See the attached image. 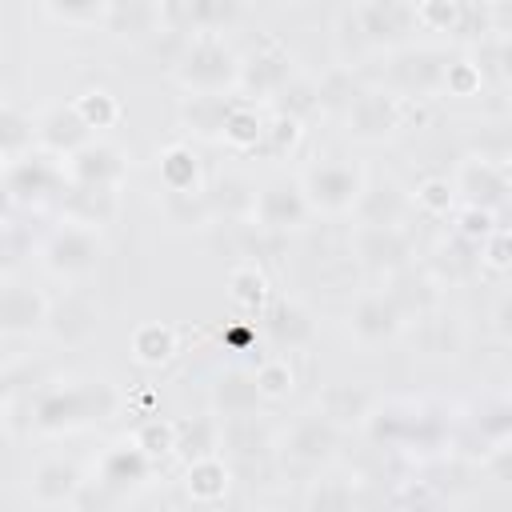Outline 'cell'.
<instances>
[{
    "mask_svg": "<svg viewBox=\"0 0 512 512\" xmlns=\"http://www.w3.org/2000/svg\"><path fill=\"white\" fill-rule=\"evenodd\" d=\"M124 408H128V396L120 384H112L108 376H84V380L44 384L28 404V420L44 436H64L88 424H108Z\"/></svg>",
    "mask_w": 512,
    "mask_h": 512,
    "instance_id": "1",
    "label": "cell"
},
{
    "mask_svg": "<svg viewBox=\"0 0 512 512\" xmlns=\"http://www.w3.org/2000/svg\"><path fill=\"white\" fill-rule=\"evenodd\" d=\"M240 52L224 36H188L172 60V76L188 96H236Z\"/></svg>",
    "mask_w": 512,
    "mask_h": 512,
    "instance_id": "2",
    "label": "cell"
},
{
    "mask_svg": "<svg viewBox=\"0 0 512 512\" xmlns=\"http://www.w3.org/2000/svg\"><path fill=\"white\" fill-rule=\"evenodd\" d=\"M100 260H104L100 228H88L76 220H60L40 244V268L60 284H80V280L96 276Z\"/></svg>",
    "mask_w": 512,
    "mask_h": 512,
    "instance_id": "3",
    "label": "cell"
},
{
    "mask_svg": "<svg viewBox=\"0 0 512 512\" xmlns=\"http://www.w3.org/2000/svg\"><path fill=\"white\" fill-rule=\"evenodd\" d=\"M416 116H420V100H400L384 84L356 88L352 100L344 104L348 136L360 140V144H380V140L396 136L400 128H408Z\"/></svg>",
    "mask_w": 512,
    "mask_h": 512,
    "instance_id": "4",
    "label": "cell"
},
{
    "mask_svg": "<svg viewBox=\"0 0 512 512\" xmlns=\"http://www.w3.org/2000/svg\"><path fill=\"white\" fill-rule=\"evenodd\" d=\"M312 216H352L368 176L360 164L344 160V156H328V160H316L308 164L300 176H296Z\"/></svg>",
    "mask_w": 512,
    "mask_h": 512,
    "instance_id": "5",
    "label": "cell"
},
{
    "mask_svg": "<svg viewBox=\"0 0 512 512\" xmlns=\"http://www.w3.org/2000/svg\"><path fill=\"white\" fill-rule=\"evenodd\" d=\"M340 28L352 32V40H360L368 52H396L416 32V20L412 4L404 0H360L340 12Z\"/></svg>",
    "mask_w": 512,
    "mask_h": 512,
    "instance_id": "6",
    "label": "cell"
},
{
    "mask_svg": "<svg viewBox=\"0 0 512 512\" xmlns=\"http://www.w3.org/2000/svg\"><path fill=\"white\" fill-rule=\"evenodd\" d=\"M292 76H296V68H292V52H288L280 40L264 36L252 52L240 56L236 100H248V104H256V100H276V96L292 84Z\"/></svg>",
    "mask_w": 512,
    "mask_h": 512,
    "instance_id": "7",
    "label": "cell"
},
{
    "mask_svg": "<svg viewBox=\"0 0 512 512\" xmlns=\"http://www.w3.org/2000/svg\"><path fill=\"white\" fill-rule=\"evenodd\" d=\"M308 220H312V208H308V200H304V192H300L296 180L276 176V180H264V184L252 192L248 224H252L256 232L288 236V232H300Z\"/></svg>",
    "mask_w": 512,
    "mask_h": 512,
    "instance_id": "8",
    "label": "cell"
},
{
    "mask_svg": "<svg viewBox=\"0 0 512 512\" xmlns=\"http://www.w3.org/2000/svg\"><path fill=\"white\" fill-rule=\"evenodd\" d=\"M348 252L360 268L376 272V276H396L404 268H412L416 260V240L404 228H384V224H352L348 232Z\"/></svg>",
    "mask_w": 512,
    "mask_h": 512,
    "instance_id": "9",
    "label": "cell"
},
{
    "mask_svg": "<svg viewBox=\"0 0 512 512\" xmlns=\"http://www.w3.org/2000/svg\"><path fill=\"white\" fill-rule=\"evenodd\" d=\"M404 328H408V316H404V308L392 300L388 288H372V292L356 296L352 308H348V336H352L360 348L392 344Z\"/></svg>",
    "mask_w": 512,
    "mask_h": 512,
    "instance_id": "10",
    "label": "cell"
},
{
    "mask_svg": "<svg viewBox=\"0 0 512 512\" xmlns=\"http://www.w3.org/2000/svg\"><path fill=\"white\" fill-rule=\"evenodd\" d=\"M448 180H452L460 204H472V208H484V212H496V216H500V208L508 204V192H512L504 160H492V156H480V152L464 156Z\"/></svg>",
    "mask_w": 512,
    "mask_h": 512,
    "instance_id": "11",
    "label": "cell"
},
{
    "mask_svg": "<svg viewBox=\"0 0 512 512\" xmlns=\"http://www.w3.org/2000/svg\"><path fill=\"white\" fill-rule=\"evenodd\" d=\"M60 172H64V188H124L128 160L116 144L88 140L84 148L60 160Z\"/></svg>",
    "mask_w": 512,
    "mask_h": 512,
    "instance_id": "12",
    "label": "cell"
},
{
    "mask_svg": "<svg viewBox=\"0 0 512 512\" xmlns=\"http://www.w3.org/2000/svg\"><path fill=\"white\" fill-rule=\"evenodd\" d=\"M48 296L24 276H0V336L28 340L48 324Z\"/></svg>",
    "mask_w": 512,
    "mask_h": 512,
    "instance_id": "13",
    "label": "cell"
},
{
    "mask_svg": "<svg viewBox=\"0 0 512 512\" xmlns=\"http://www.w3.org/2000/svg\"><path fill=\"white\" fill-rule=\"evenodd\" d=\"M4 192H8V200L20 204V208H40L44 200L64 196L60 160H52V156H44V152H28V156L12 160L8 172H4Z\"/></svg>",
    "mask_w": 512,
    "mask_h": 512,
    "instance_id": "14",
    "label": "cell"
},
{
    "mask_svg": "<svg viewBox=\"0 0 512 512\" xmlns=\"http://www.w3.org/2000/svg\"><path fill=\"white\" fill-rule=\"evenodd\" d=\"M276 448H280V456H284L288 464H296V468H320V464H328V460L336 456L340 432L312 408V412L296 416V420L284 428V436L276 440Z\"/></svg>",
    "mask_w": 512,
    "mask_h": 512,
    "instance_id": "15",
    "label": "cell"
},
{
    "mask_svg": "<svg viewBox=\"0 0 512 512\" xmlns=\"http://www.w3.org/2000/svg\"><path fill=\"white\" fill-rule=\"evenodd\" d=\"M260 332L268 336V344L276 348V356H292V352H308L320 336L316 312L304 300H276L264 308L260 316Z\"/></svg>",
    "mask_w": 512,
    "mask_h": 512,
    "instance_id": "16",
    "label": "cell"
},
{
    "mask_svg": "<svg viewBox=\"0 0 512 512\" xmlns=\"http://www.w3.org/2000/svg\"><path fill=\"white\" fill-rule=\"evenodd\" d=\"M84 488V472L68 456H44L28 472V500L36 508H64Z\"/></svg>",
    "mask_w": 512,
    "mask_h": 512,
    "instance_id": "17",
    "label": "cell"
},
{
    "mask_svg": "<svg viewBox=\"0 0 512 512\" xmlns=\"http://www.w3.org/2000/svg\"><path fill=\"white\" fill-rule=\"evenodd\" d=\"M152 472H156V464H152L148 456H140V452L128 444V436H124V440H116V444H108V448L100 452L92 480H96V484H104L112 496H120V500H124L128 492L144 488V484L152 480Z\"/></svg>",
    "mask_w": 512,
    "mask_h": 512,
    "instance_id": "18",
    "label": "cell"
},
{
    "mask_svg": "<svg viewBox=\"0 0 512 512\" xmlns=\"http://www.w3.org/2000/svg\"><path fill=\"white\" fill-rule=\"evenodd\" d=\"M264 404H260V392H256V380H252V368L244 364H232L224 372L212 376L208 384V416L212 420H236V416H256Z\"/></svg>",
    "mask_w": 512,
    "mask_h": 512,
    "instance_id": "19",
    "label": "cell"
},
{
    "mask_svg": "<svg viewBox=\"0 0 512 512\" xmlns=\"http://www.w3.org/2000/svg\"><path fill=\"white\" fill-rule=\"evenodd\" d=\"M96 328H100V312H96V304H92L84 292H64L60 300L48 304V324H44V332H48L56 344L80 348V344H88V340L96 336Z\"/></svg>",
    "mask_w": 512,
    "mask_h": 512,
    "instance_id": "20",
    "label": "cell"
},
{
    "mask_svg": "<svg viewBox=\"0 0 512 512\" xmlns=\"http://www.w3.org/2000/svg\"><path fill=\"white\" fill-rule=\"evenodd\" d=\"M88 140H96L72 112V104H56L48 112L36 116V152L52 156V160H64L72 156L76 148H84Z\"/></svg>",
    "mask_w": 512,
    "mask_h": 512,
    "instance_id": "21",
    "label": "cell"
},
{
    "mask_svg": "<svg viewBox=\"0 0 512 512\" xmlns=\"http://www.w3.org/2000/svg\"><path fill=\"white\" fill-rule=\"evenodd\" d=\"M156 176L164 196H204V168L188 140H172L156 156Z\"/></svg>",
    "mask_w": 512,
    "mask_h": 512,
    "instance_id": "22",
    "label": "cell"
},
{
    "mask_svg": "<svg viewBox=\"0 0 512 512\" xmlns=\"http://www.w3.org/2000/svg\"><path fill=\"white\" fill-rule=\"evenodd\" d=\"M412 212V200L408 192L396 184V180H368L356 208H352V220L356 224H384V228H404Z\"/></svg>",
    "mask_w": 512,
    "mask_h": 512,
    "instance_id": "23",
    "label": "cell"
},
{
    "mask_svg": "<svg viewBox=\"0 0 512 512\" xmlns=\"http://www.w3.org/2000/svg\"><path fill=\"white\" fill-rule=\"evenodd\" d=\"M228 304H232V312L240 316V320H260L264 316V308H268V300H272V280H268V272L256 264V260H236L232 268H228Z\"/></svg>",
    "mask_w": 512,
    "mask_h": 512,
    "instance_id": "24",
    "label": "cell"
},
{
    "mask_svg": "<svg viewBox=\"0 0 512 512\" xmlns=\"http://www.w3.org/2000/svg\"><path fill=\"white\" fill-rule=\"evenodd\" d=\"M440 72H444V56L436 52H412L400 64H392L388 72V92H396L400 100H428L432 92H440Z\"/></svg>",
    "mask_w": 512,
    "mask_h": 512,
    "instance_id": "25",
    "label": "cell"
},
{
    "mask_svg": "<svg viewBox=\"0 0 512 512\" xmlns=\"http://www.w3.org/2000/svg\"><path fill=\"white\" fill-rule=\"evenodd\" d=\"M220 424V456L232 464V460H264L272 448H276V440H272V432H268V424L260 420V412L256 416H236V420H216Z\"/></svg>",
    "mask_w": 512,
    "mask_h": 512,
    "instance_id": "26",
    "label": "cell"
},
{
    "mask_svg": "<svg viewBox=\"0 0 512 512\" xmlns=\"http://www.w3.org/2000/svg\"><path fill=\"white\" fill-rule=\"evenodd\" d=\"M228 488H232V464H228L220 452L184 464V496H188L192 504L216 508V504H224Z\"/></svg>",
    "mask_w": 512,
    "mask_h": 512,
    "instance_id": "27",
    "label": "cell"
},
{
    "mask_svg": "<svg viewBox=\"0 0 512 512\" xmlns=\"http://www.w3.org/2000/svg\"><path fill=\"white\" fill-rule=\"evenodd\" d=\"M176 352H180V328L168 320H144L128 336V356L140 368H164L176 360Z\"/></svg>",
    "mask_w": 512,
    "mask_h": 512,
    "instance_id": "28",
    "label": "cell"
},
{
    "mask_svg": "<svg viewBox=\"0 0 512 512\" xmlns=\"http://www.w3.org/2000/svg\"><path fill=\"white\" fill-rule=\"evenodd\" d=\"M372 408V396L360 388V384H324L316 392V412L336 428V432H348V428H360L364 416Z\"/></svg>",
    "mask_w": 512,
    "mask_h": 512,
    "instance_id": "29",
    "label": "cell"
},
{
    "mask_svg": "<svg viewBox=\"0 0 512 512\" xmlns=\"http://www.w3.org/2000/svg\"><path fill=\"white\" fill-rule=\"evenodd\" d=\"M264 124L268 116L248 104V100H232L228 104V116H224V128H220V144L236 156H248L256 148H264Z\"/></svg>",
    "mask_w": 512,
    "mask_h": 512,
    "instance_id": "30",
    "label": "cell"
},
{
    "mask_svg": "<svg viewBox=\"0 0 512 512\" xmlns=\"http://www.w3.org/2000/svg\"><path fill=\"white\" fill-rule=\"evenodd\" d=\"M408 420H412V404L408 400H372L360 432L380 444V448H404L408 440Z\"/></svg>",
    "mask_w": 512,
    "mask_h": 512,
    "instance_id": "31",
    "label": "cell"
},
{
    "mask_svg": "<svg viewBox=\"0 0 512 512\" xmlns=\"http://www.w3.org/2000/svg\"><path fill=\"white\" fill-rule=\"evenodd\" d=\"M60 208H64V220L100 228V224H108V220L116 216V208H120V188H64Z\"/></svg>",
    "mask_w": 512,
    "mask_h": 512,
    "instance_id": "32",
    "label": "cell"
},
{
    "mask_svg": "<svg viewBox=\"0 0 512 512\" xmlns=\"http://www.w3.org/2000/svg\"><path fill=\"white\" fill-rule=\"evenodd\" d=\"M36 12L60 28H76V32H92V28H108L112 16V0H40Z\"/></svg>",
    "mask_w": 512,
    "mask_h": 512,
    "instance_id": "33",
    "label": "cell"
},
{
    "mask_svg": "<svg viewBox=\"0 0 512 512\" xmlns=\"http://www.w3.org/2000/svg\"><path fill=\"white\" fill-rule=\"evenodd\" d=\"M68 104H72L76 120H80L92 136H96V132L116 128V124L124 120V104H120V96H116V92H108V88H84V92H80V96H72Z\"/></svg>",
    "mask_w": 512,
    "mask_h": 512,
    "instance_id": "34",
    "label": "cell"
},
{
    "mask_svg": "<svg viewBox=\"0 0 512 512\" xmlns=\"http://www.w3.org/2000/svg\"><path fill=\"white\" fill-rule=\"evenodd\" d=\"M232 100L236 96H184L180 120L196 140H220V128H224V116H228Z\"/></svg>",
    "mask_w": 512,
    "mask_h": 512,
    "instance_id": "35",
    "label": "cell"
},
{
    "mask_svg": "<svg viewBox=\"0 0 512 512\" xmlns=\"http://www.w3.org/2000/svg\"><path fill=\"white\" fill-rule=\"evenodd\" d=\"M128 444L140 456H148L152 464H160V460L176 456V420H168V416H144V420H136L128 428Z\"/></svg>",
    "mask_w": 512,
    "mask_h": 512,
    "instance_id": "36",
    "label": "cell"
},
{
    "mask_svg": "<svg viewBox=\"0 0 512 512\" xmlns=\"http://www.w3.org/2000/svg\"><path fill=\"white\" fill-rule=\"evenodd\" d=\"M304 512H356V488L340 472H320L312 476L304 492Z\"/></svg>",
    "mask_w": 512,
    "mask_h": 512,
    "instance_id": "37",
    "label": "cell"
},
{
    "mask_svg": "<svg viewBox=\"0 0 512 512\" xmlns=\"http://www.w3.org/2000/svg\"><path fill=\"white\" fill-rule=\"evenodd\" d=\"M0 152L8 160L36 152V116H28L24 108H16L8 100H0Z\"/></svg>",
    "mask_w": 512,
    "mask_h": 512,
    "instance_id": "38",
    "label": "cell"
},
{
    "mask_svg": "<svg viewBox=\"0 0 512 512\" xmlns=\"http://www.w3.org/2000/svg\"><path fill=\"white\" fill-rule=\"evenodd\" d=\"M412 336H416L424 356H452L460 348V324L444 312H420Z\"/></svg>",
    "mask_w": 512,
    "mask_h": 512,
    "instance_id": "39",
    "label": "cell"
},
{
    "mask_svg": "<svg viewBox=\"0 0 512 512\" xmlns=\"http://www.w3.org/2000/svg\"><path fill=\"white\" fill-rule=\"evenodd\" d=\"M408 200H412V212H420V216H428V220H452V212L460 208L456 188H452L448 176H424V180L408 192Z\"/></svg>",
    "mask_w": 512,
    "mask_h": 512,
    "instance_id": "40",
    "label": "cell"
},
{
    "mask_svg": "<svg viewBox=\"0 0 512 512\" xmlns=\"http://www.w3.org/2000/svg\"><path fill=\"white\" fill-rule=\"evenodd\" d=\"M252 380H256V392H260V404H280L296 392V368L288 356H264L256 368H252Z\"/></svg>",
    "mask_w": 512,
    "mask_h": 512,
    "instance_id": "41",
    "label": "cell"
},
{
    "mask_svg": "<svg viewBox=\"0 0 512 512\" xmlns=\"http://www.w3.org/2000/svg\"><path fill=\"white\" fill-rule=\"evenodd\" d=\"M220 452V424L212 416H192V420H176V456L200 460V456H216Z\"/></svg>",
    "mask_w": 512,
    "mask_h": 512,
    "instance_id": "42",
    "label": "cell"
},
{
    "mask_svg": "<svg viewBox=\"0 0 512 512\" xmlns=\"http://www.w3.org/2000/svg\"><path fill=\"white\" fill-rule=\"evenodd\" d=\"M488 84V72H484V60L476 56H456V60H444V72H440V92L456 96V100H472L480 96Z\"/></svg>",
    "mask_w": 512,
    "mask_h": 512,
    "instance_id": "43",
    "label": "cell"
},
{
    "mask_svg": "<svg viewBox=\"0 0 512 512\" xmlns=\"http://www.w3.org/2000/svg\"><path fill=\"white\" fill-rule=\"evenodd\" d=\"M472 428H476L480 444H488V452L492 448H504L508 436H512V404L504 396H484L480 408H476Z\"/></svg>",
    "mask_w": 512,
    "mask_h": 512,
    "instance_id": "44",
    "label": "cell"
},
{
    "mask_svg": "<svg viewBox=\"0 0 512 512\" xmlns=\"http://www.w3.org/2000/svg\"><path fill=\"white\" fill-rule=\"evenodd\" d=\"M448 444V420L428 408V404H412V420H408V440L404 448L408 452H436Z\"/></svg>",
    "mask_w": 512,
    "mask_h": 512,
    "instance_id": "45",
    "label": "cell"
},
{
    "mask_svg": "<svg viewBox=\"0 0 512 512\" xmlns=\"http://www.w3.org/2000/svg\"><path fill=\"white\" fill-rule=\"evenodd\" d=\"M412 20L420 32H460L464 20V4L460 0H416L412 4Z\"/></svg>",
    "mask_w": 512,
    "mask_h": 512,
    "instance_id": "46",
    "label": "cell"
},
{
    "mask_svg": "<svg viewBox=\"0 0 512 512\" xmlns=\"http://www.w3.org/2000/svg\"><path fill=\"white\" fill-rule=\"evenodd\" d=\"M500 228V216L496 212H484V208H472V204H460L452 212V236L468 248H480L492 232Z\"/></svg>",
    "mask_w": 512,
    "mask_h": 512,
    "instance_id": "47",
    "label": "cell"
},
{
    "mask_svg": "<svg viewBox=\"0 0 512 512\" xmlns=\"http://www.w3.org/2000/svg\"><path fill=\"white\" fill-rule=\"evenodd\" d=\"M300 140H304V120H296V116H288V112H272V116H268V124H264V152L284 156V152H292Z\"/></svg>",
    "mask_w": 512,
    "mask_h": 512,
    "instance_id": "48",
    "label": "cell"
},
{
    "mask_svg": "<svg viewBox=\"0 0 512 512\" xmlns=\"http://www.w3.org/2000/svg\"><path fill=\"white\" fill-rule=\"evenodd\" d=\"M476 264L488 268V272H496V276H504V272L512 268V232H508L504 224L476 248Z\"/></svg>",
    "mask_w": 512,
    "mask_h": 512,
    "instance_id": "49",
    "label": "cell"
},
{
    "mask_svg": "<svg viewBox=\"0 0 512 512\" xmlns=\"http://www.w3.org/2000/svg\"><path fill=\"white\" fill-rule=\"evenodd\" d=\"M172 224H204L208 220V196H164Z\"/></svg>",
    "mask_w": 512,
    "mask_h": 512,
    "instance_id": "50",
    "label": "cell"
},
{
    "mask_svg": "<svg viewBox=\"0 0 512 512\" xmlns=\"http://www.w3.org/2000/svg\"><path fill=\"white\" fill-rule=\"evenodd\" d=\"M232 320H236V324L224 332V340H228L236 352H248V348L256 344V324H252V320H240V316H232Z\"/></svg>",
    "mask_w": 512,
    "mask_h": 512,
    "instance_id": "51",
    "label": "cell"
},
{
    "mask_svg": "<svg viewBox=\"0 0 512 512\" xmlns=\"http://www.w3.org/2000/svg\"><path fill=\"white\" fill-rule=\"evenodd\" d=\"M496 332H500V340H508V296L496 304Z\"/></svg>",
    "mask_w": 512,
    "mask_h": 512,
    "instance_id": "52",
    "label": "cell"
},
{
    "mask_svg": "<svg viewBox=\"0 0 512 512\" xmlns=\"http://www.w3.org/2000/svg\"><path fill=\"white\" fill-rule=\"evenodd\" d=\"M8 388H12V380H8V376H4V372H0V400H4V396H8Z\"/></svg>",
    "mask_w": 512,
    "mask_h": 512,
    "instance_id": "53",
    "label": "cell"
},
{
    "mask_svg": "<svg viewBox=\"0 0 512 512\" xmlns=\"http://www.w3.org/2000/svg\"><path fill=\"white\" fill-rule=\"evenodd\" d=\"M8 164H12V160H8L4 152H0V180H4V172H8Z\"/></svg>",
    "mask_w": 512,
    "mask_h": 512,
    "instance_id": "54",
    "label": "cell"
}]
</instances>
